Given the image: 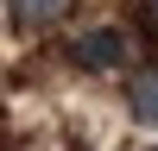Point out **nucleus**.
Returning a JSON list of instances; mask_svg holds the SVG:
<instances>
[{
    "mask_svg": "<svg viewBox=\"0 0 158 151\" xmlns=\"http://www.w3.org/2000/svg\"><path fill=\"white\" fill-rule=\"evenodd\" d=\"M139 19H146V32H158V0H139Z\"/></svg>",
    "mask_w": 158,
    "mask_h": 151,
    "instance_id": "4",
    "label": "nucleus"
},
{
    "mask_svg": "<svg viewBox=\"0 0 158 151\" xmlns=\"http://www.w3.org/2000/svg\"><path fill=\"white\" fill-rule=\"evenodd\" d=\"M127 107H133L139 126H158V69H133V82H127Z\"/></svg>",
    "mask_w": 158,
    "mask_h": 151,
    "instance_id": "2",
    "label": "nucleus"
},
{
    "mask_svg": "<svg viewBox=\"0 0 158 151\" xmlns=\"http://www.w3.org/2000/svg\"><path fill=\"white\" fill-rule=\"evenodd\" d=\"M127 50H133V38L127 32H114V25H101V32H82L70 44V57L82 63V69H120L127 63Z\"/></svg>",
    "mask_w": 158,
    "mask_h": 151,
    "instance_id": "1",
    "label": "nucleus"
},
{
    "mask_svg": "<svg viewBox=\"0 0 158 151\" xmlns=\"http://www.w3.org/2000/svg\"><path fill=\"white\" fill-rule=\"evenodd\" d=\"M57 13H63V0H13V25L19 32H44Z\"/></svg>",
    "mask_w": 158,
    "mask_h": 151,
    "instance_id": "3",
    "label": "nucleus"
}]
</instances>
